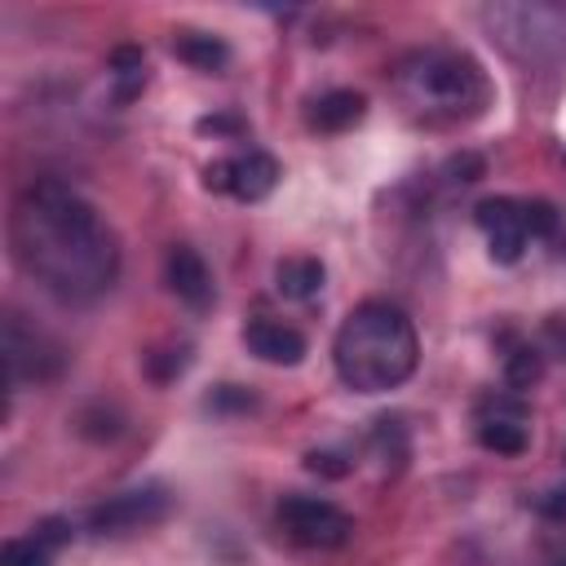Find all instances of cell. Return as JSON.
<instances>
[{"label": "cell", "mask_w": 566, "mask_h": 566, "mask_svg": "<svg viewBox=\"0 0 566 566\" xmlns=\"http://www.w3.org/2000/svg\"><path fill=\"white\" fill-rule=\"evenodd\" d=\"M243 345H248V354H256L261 363H274V367H296L301 358H305V336L292 327V323H283V318H265V314H256V318H248V327H243Z\"/></svg>", "instance_id": "cell-10"}, {"label": "cell", "mask_w": 566, "mask_h": 566, "mask_svg": "<svg viewBox=\"0 0 566 566\" xmlns=\"http://www.w3.org/2000/svg\"><path fill=\"white\" fill-rule=\"evenodd\" d=\"M199 133H243V119H234V115H217V119H199Z\"/></svg>", "instance_id": "cell-16"}, {"label": "cell", "mask_w": 566, "mask_h": 566, "mask_svg": "<svg viewBox=\"0 0 566 566\" xmlns=\"http://www.w3.org/2000/svg\"><path fill=\"white\" fill-rule=\"evenodd\" d=\"M363 115H367V97L354 93V88L318 93V97L310 102V111H305L310 128H318V133H345V128H354Z\"/></svg>", "instance_id": "cell-12"}, {"label": "cell", "mask_w": 566, "mask_h": 566, "mask_svg": "<svg viewBox=\"0 0 566 566\" xmlns=\"http://www.w3.org/2000/svg\"><path fill=\"white\" fill-rule=\"evenodd\" d=\"M557 566H566V557H562V562H557Z\"/></svg>", "instance_id": "cell-17"}, {"label": "cell", "mask_w": 566, "mask_h": 566, "mask_svg": "<svg viewBox=\"0 0 566 566\" xmlns=\"http://www.w3.org/2000/svg\"><path fill=\"white\" fill-rule=\"evenodd\" d=\"M398 93L411 115L429 124H460L473 119L491 102L486 71L455 49H420L398 66Z\"/></svg>", "instance_id": "cell-3"}, {"label": "cell", "mask_w": 566, "mask_h": 566, "mask_svg": "<svg viewBox=\"0 0 566 566\" xmlns=\"http://www.w3.org/2000/svg\"><path fill=\"white\" fill-rule=\"evenodd\" d=\"M9 248L27 279L66 305H88L119 274V239L111 221L75 186L40 177L9 212Z\"/></svg>", "instance_id": "cell-1"}, {"label": "cell", "mask_w": 566, "mask_h": 566, "mask_svg": "<svg viewBox=\"0 0 566 566\" xmlns=\"http://www.w3.org/2000/svg\"><path fill=\"white\" fill-rule=\"evenodd\" d=\"M164 279L172 287L177 301H186L190 310L212 305V270L203 265V256L190 243H172L164 256Z\"/></svg>", "instance_id": "cell-11"}, {"label": "cell", "mask_w": 566, "mask_h": 566, "mask_svg": "<svg viewBox=\"0 0 566 566\" xmlns=\"http://www.w3.org/2000/svg\"><path fill=\"white\" fill-rule=\"evenodd\" d=\"M203 186L217 190V195H230V199H243V203H256L265 199L274 186H279V159L248 146L239 155H226V159H212L203 168Z\"/></svg>", "instance_id": "cell-7"}, {"label": "cell", "mask_w": 566, "mask_h": 566, "mask_svg": "<svg viewBox=\"0 0 566 566\" xmlns=\"http://www.w3.org/2000/svg\"><path fill=\"white\" fill-rule=\"evenodd\" d=\"M172 53H177L181 62L199 66V71H221V66L230 62L226 40H217V35H208V31H181V35L172 40Z\"/></svg>", "instance_id": "cell-14"}, {"label": "cell", "mask_w": 566, "mask_h": 566, "mask_svg": "<svg viewBox=\"0 0 566 566\" xmlns=\"http://www.w3.org/2000/svg\"><path fill=\"white\" fill-rule=\"evenodd\" d=\"M274 522L301 548H340V544L354 539V517L340 504L323 500V495L287 491L279 500V509H274Z\"/></svg>", "instance_id": "cell-5"}, {"label": "cell", "mask_w": 566, "mask_h": 566, "mask_svg": "<svg viewBox=\"0 0 566 566\" xmlns=\"http://www.w3.org/2000/svg\"><path fill=\"white\" fill-rule=\"evenodd\" d=\"M332 363L345 389L354 394H385L398 389L416 363H420V340L411 318L394 301H363L354 305L332 340Z\"/></svg>", "instance_id": "cell-2"}, {"label": "cell", "mask_w": 566, "mask_h": 566, "mask_svg": "<svg viewBox=\"0 0 566 566\" xmlns=\"http://www.w3.org/2000/svg\"><path fill=\"white\" fill-rule=\"evenodd\" d=\"M49 544H40L35 535H27V539H9L4 544V562L0 566H53L49 562Z\"/></svg>", "instance_id": "cell-15"}, {"label": "cell", "mask_w": 566, "mask_h": 566, "mask_svg": "<svg viewBox=\"0 0 566 566\" xmlns=\"http://www.w3.org/2000/svg\"><path fill=\"white\" fill-rule=\"evenodd\" d=\"M473 424H478V442L486 451H495V455H517L531 442V416H526L522 398H513V394L482 398Z\"/></svg>", "instance_id": "cell-9"}, {"label": "cell", "mask_w": 566, "mask_h": 566, "mask_svg": "<svg viewBox=\"0 0 566 566\" xmlns=\"http://www.w3.org/2000/svg\"><path fill=\"white\" fill-rule=\"evenodd\" d=\"M274 287L292 301H310L323 292V261L318 256H283L274 265Z\"/></svg>", "instance_id": "cell-13"}, {"label": "cell", "mask_w": 566, "mask_h": 566, "mask_svg": "<svg viewBox=\"0 0 566 566\" xmlns=\"http://www.w3.org/2000/svg\"><path fill=\"white\" fill-rule=\"evenodd\" d=\"M62 367V354L57 345H49L40 332H31L22 323V314H4V371H9V385H22V380H49L53 371Z\"/></svg>", "instance_id": "cell-8"}, {"label": "cell", "mask_w": 566, "mask_h": 566, "mask_svg": "<svg viewBox=\"0 0 566 566\" xmlns=\"http://www.w3.org/2000/svg\"><path fill=\"white\" fill-rule=\"evenodd\" d=\"M473 212H478V226L486 234L491 261H500V265L522 261V252H526L531 239H548L557 230V208L548 199L495 195V199H482Z\"/></svg>", "instance_id": "cell-4"}, {"label": "cell", "mask_w": 566, "mask_h": 566, "mask_svg": "<svg viewBox=\"0 0 566 566\" xmlns=\"http://www.w3.org/2000/svg\"><path fill=\"white\" fill-rule=\"evenodd\" d=\"M168 513H172V495L159 482H146V486H128V491L111 495L106 504H97L88 513V531H97V535H133V531H146V526L164 522Z\"/></svg>", "instance_id": "cell-6"}]
</instances>
